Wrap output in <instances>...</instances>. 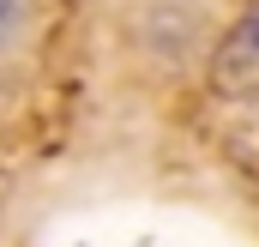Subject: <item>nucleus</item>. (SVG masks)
Here are the masks:
<instances>
[{
  "label": "nucleus",
  "mask_w": 259,
  "mask_h": 247,
  "mask_svg": "<svg viewBox=\"0 0 259 247\" xmlns=\"http://www.w3.org/2000/svg\"><path fill=\"white\" fill-rule=\"evenodd\" d=\"M235 43L247 49V61H259V6L247 12V18H241V30H235Z\"/></svg>",
  "instance_id": "f257e3e1"
},
{
  "label": "nucleus",
  "mask_w": 259,
  "mask_h": 247,
  "mask_svg": "<svg viewBox=\"0 0 259 247\" xmlns=\"http://www.w3.org/2000/svg\"><path fill=\"white\" fill-rule=\"evenodd\" d=\"M6 18H12V0H0V24H6Z\"/></svg>",
  "instance_id": "f03ea898"
}]
</instances>
